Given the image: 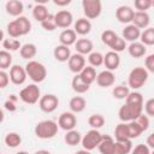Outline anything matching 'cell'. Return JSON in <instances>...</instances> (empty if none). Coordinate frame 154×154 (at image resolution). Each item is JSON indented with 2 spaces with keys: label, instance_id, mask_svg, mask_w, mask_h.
I'll use <instances>...</instances> for the list:
<instances>
[{
  "label": "cell",
  "instance_id": "1",
  "mask_svg": "<svg viewBox=\"0 0 154 154\" xmlns=\"http://www.w3.org/2000/svg\"><path fill=\"white\" fill-rule=\"evenodd\" d=\"M58 123H55L54 120L51 119H46V120H41L36 124L34 132L36 135V137L41 138V140H49L53 138L57 134H58Z\"/></svg>",
  "mask_w": 154,
  "mask_h": 154
},
{
  "label": "cell",
  "instance_id": "2",
  "mask_svg": "<svg viewBox=\"0 0 154 154\" xmlns=\"http://www.w3.org/2000/svg\"><path fill=\"white\" fill-rule=\"evenodd\" d=\"M25 70H26L28 77L34 83H41L47 77V69L40 61H36V60L28 61L26 65H25Z\"/></svg>",
  "mask_w": 154,
  "mask_h": 154
},
{
  "label": "cell",
  "instance_id": "3",
  "mask_svg": "<svg viewBox=\"0 0 154 154\" xmlns=\"http://www.w3.org/2000/svg\"><path fill=\"white\" fill-rule=\"evenodd\" d=\"M147 81H148V71L146 70V67H141V66L134 67L130 71L129 77H128L129 87L135 90L142 88Z\"/></svg>",
  "mask_w": 154,
  "mask_h": 154
},
{
  "label": "cell",
  "instance_id": "4",
  "mask_svg": "<svg viewBox=\"0 0 154 154\" xmlns=\"http://www.w3.org/2000/svg\"><path fill=\"white\" fill-rule=\"evenodd\" d=\"M143 112V106H134L125 103L118 111V117L122 123H130L136 120Z\"/></svg>",
  "mask_w": 154,
  "mask_h": 154
},
{
  "label": "cell",
  "instance_id": "5",
  "mask_svg": "<svg viewBox=\"0 0 154 154\" xmlns=\"http://www.w3.org/2000/svg\"><path fill=\"white\" fill-rule=\"evenodd\" d=\"M19 99L28 105H35L36 102H38L41 99V90L38 85L36 83H32L24 87L19 91Z\"/></svg>",
  "mask_w": 154,
  "mask_h": 154
},
{
  "label": "cell",
  "instance_id": "6",
  "mask_svg": "<svg viewBox=\"0 0 154 154\" xmlns=\"http://www.w3.org/2000/svg\"><path fill=\"white\" fill-rule=\"evenodd\" d=\"M102 138H103V135H102L99 130L91 129V130H89V131L82 137L81 144H82L83 149L91 152L93 149H95V148H97V147L100 146Z\"/></svg>",
  "mask_w": 154,
  "mask_h": 154
},
{
  "label": "cell",
  "instance_id": "7",
  "mask_svg": "<svg viewBox=\"0 0 154 154\" xmlns=\"http://www.w3.org/2000/svg\"><path fill=\"white\" fill-rule=\"evenodd\" d=\"M82 8L87 19H95L102 12V4L100 0H83Z\"/></svg>",
  "mask_w": 154,
  "mask_h": 154
},
{
  "label": "cell",
  "instance_id": "8",
  "mask_svg": "<svg viewBox=\"0 0 154 154\" xmlns=\"http://www.w3.org/2000/svg\"><path fill=\"white\" fill-rule=\"evenodd\" d=\"M59 106V99L54 94H45L38 101V107L45 113L54 112Z\"/></svg>",
  "mask_w": 154,
  "mask_h": 154
},
{
  "label": "cell",
  "instance_id": "9",
  "mask_svg": "<svg viewBox=\"0 0 154 154\" xmlns=\"http://www.w3.org/2000/svg\"><path fill=\"white\" fill-rule=\"evenodd\" d=\"M26 78H28V73L25 67L20 65H12V67L10 69V79L13 84L22 85L25 83Z\"/></svg>",
  "mask_w": 154,
  "mask_h": 154
},
{
  "label": "cell",
  "instance_id": "10",
  "mask_svg": "<svg viewBox=\"0 0 154 154\" xmlns=\"http://www.w3.org/2000/svg\"><path fill=\"white\" fill-rule=\"evenodd\" d=\"M58 125H59L60 129H63V130H65V131L73 130L75 126L77 125V118H76L75 113H72L71 111H70V112H63V113L59 116Z\"/></svg>",
  "mask_w": 154,
  "mask_h": 154
},
{
  "label": "cell",
  "instance_id": "11",
  "mask_svg": "<svg viewBox=\"0 0 154 154\" xmlns=\"http://www.w3.org/2000/svg\"><path fill=\"white\" fill-rule=\"evenodd\" d=\"M134 16H135V11L130 6L123 5V6H119L116 10V18L118 19L119 23L131 24L132 20H134Z\"/></svg>",
  "mask_w": 154,
  "mask_h": 154
},
{
  "label": "cell",
  "instance_id": "12",
  "mask_svg": "<svg viewBox=\"0 0 154 154\" xmlns=\"http://www.w3.org/2000/svg\"><path fill=\"white\" fill-rule=\"evenodd\" d=\"M67 66L69 70L76 75H79L82 72V70L85 67V58L84 55L79 54V53H75L71 55V58L67 61Z\"/></svg>",
  "mask_w": 154,
  "mask_h": 154
},
{
  "label": "cell",
  "instance_id": "13",
  "mask_svg": "<svg viewBox=\"0 0 154 154\" xmlns=\"http://www.w3.org/2000/svg\"><path fill=\"white\" fill-rule=\"evenodd\" d=\"M54 18H55L57 26L58 28H61L64 30L65 29H69V26L73 23V16L67 10H60V11H58L54 14Z\"/></svg>",
  "mask_w": 154,
  "mask_h": 154
},
{
  "label": "cell",
  "instance_id": "14",
  "mask_svg": "<svg viewBox=\"0 0 154 154\" xmlns=\"http://www.w3.org/2000/svg\"><path fill=\"white\" fill-rule=\"evenodd\" d=\"M116 82V76L113 73V71H109V70H103L101 71L100 73H97V77H96V83L99 87L101 88H108V87H112Z\"/></svg>",
  "mask_w": 154,
  "mask_h": 154
},
{
  "label": "cell",
  "instance_id": "15",
  "mask_svg": "<svg viewBox=\"0 0 154 154\" xmlns=\"http://www.w3.org/2000/svg\"><path fill=\"white\" fill-rule=\"evenodd\" d=\"M103 65L106 66V70L109 71H114L119 67L120 65V57L119 53L109 51L103 55Z\"/></svg>",
  "mask_w": 154,
  "mask_h": 154
},
{
  "label": "cell",
  "instance_id": "16",
  "mask_svg": "<svg viewBox=\"0 0 154 154\" xmlns=\"http://www.w3.org/2000/svg\"><path fill=\"white\" fill-rule=\"evenodd\" d=\"M141 29H138L136 25H134L132 23L131 24H128L123 31H122V35H123V38L125 41H129V42H136L140 37H141Z\"/></svg>",
  "mask_w": 154,
  "mask_h": 154
},
{
  "label": "cell",
  "instance_id": "17",
  "mask_svg": "<svg viewBox=\"0 0 154 154\" xmlns=\"http://www.w3.org/2000/svg\"><path fill=\"white\" fill-rule=\"evenodd\" d=\"M132 150L131 141H114L108 154H130Z\"/></svg>",
  "mask_w": 154,
  "mask_h": 154
},
{
  "label": "cell",
  "instance_id": "18",
  "mask_svg": "<svg viewBox=\"0 0 154 154\" xmlns=\"http://www.w3.org/2000/svg\"><path fill=\"white\" fill-rule=\"evenodd\" d=\"M73 30L76 31L77 35H81V36H84V35H88L90 31H91V23L89 19H87L85 17H82V18H78L75 24H73Z\"/></svg>",
  "mask_w": 154,
  "mask_h": 154
},
{
  "label": "cell",
  "instance_id": "19",
  "mask_svg": "<svg viewBox=\"0 0 154 154\" xmlns=\"http://www.w3.org/2000/svg\"><path fill=\"white\" fill-rule=\"evenodd\" d=\"M5 8H6V12L10 16H13V17L18 18V17L22 16V13L24 11V5L19 0H10V1L6 2Z\"/></svg>",
  "mask_w": 154,
  "mask_h": 154
},
{
  "label": "cell",
  "instance_id": "20",
  "mask_svg": "<svg viewBox=\"0 0 154 154\" xmlns=\"http://www.w3.org/2000/svg\"><path fill=\"white\" fill-rule=\"evenodd\" d=\"M94 45L89 38H78L75 43L76 53H79L82 55H89L93 52Z\"/></svg>",
  "mask_w": 154,
  "mask_h": 154
},
{
  "label": "cell",
  "instance_id": "21",
  "mask_svg": "<svg viewBox=\"0 0 154 154\" xmlns=\"http://www.w3.org/2000/svg\"><path fill=\"white\" fill-rule=\"evenodd\" d=\"M59 41H60V45L70 47L77 42V34L73 29H65L60 32Z\"/></svg>",
  "mask_w": 154,
  "mask_h": 154
},
{
  "label": "cell",
  "instance_id": "22",
  "mask_svg": "<svg viewBox=\"0 0 154 154\" xmlns=\"http://www.w3.org/2000/svg\"><path fill=\"white\" fill-rule=\"evenodd\" d=\"M128 52H129L130 57L138 59V58L144 57V54L147 53V48L141 41L140 42L136 41V42H132V43H130L128 46Z\"/></svg>",
  "mask_w": 154,
  "mask_h": 154
},
{
  "label": "cell",
  "instance_id": "23",
  "mask_svg": "<svg viewBox=\"0 0 154 154\" xmlns=\"http://www.w3.org/2000/svg\"><path fill=\"white\" fill-rule=\"evenodd\" d=\"M53 55L55 58V60L60 61V63H65V61H69V59L71 58V51L67 46H64V45H58L54 51H53Z\"/></svg>",
  "mask_w": 154,
  "mask_h": 154
},
{
  "label": "cell",
  "instance_id": "24",
  "mask_svg": "<svg viewBox=\"0 0 154 154\" xmlns=\"http://www.w3.org/2000/svg\"><path fill=\"white\" fill-rule=\"evenodd\" d=\"M149 23H150V17L147 12H135V16H134V20H132V24L136 25L138 29H147L149 28Z\"/></svg>",
  "mask_w": 154,
  "mask_h": 154
},
{
  "label": "cell",
  "instance_id": "25",
  "mask_svg": "<svg viewBox=\"0 0 154 154\" xmlns=\"http://www.w3.org/2000/svg\"><path fill=\"white\" fill-rule=\"evenodd\" d=\"M85 106H87V101L82 96H73L70 100V102H69V107H70L71 112L75 113V114L83 112L84 108H85Z\"/></svg>",
  "mask_w": 154,
  "mask_h": 154
},
{
  "label": "cell",
  "instance_id": "26",
  "mask_svg": "<svg viewBox=\"0 0 154 154\" xmlns=\"http://www.w3.org/2000/svg\"><path fill=\"white\" fill-rule=\"evenodd\" d=\"M37 53V47L36 45L34 43H24L22 46V48L19 49V54L22 57V59H25V60H31Z\"/></svg>",
  "mask_w": 154,
  "mask_h": 154
},
{
  "label": "cell",
  "instance_id": "27",
  "mask_svg": "<svg viewBox=\"0 0 154 154\" xmlns=\"http://www.w3.org/2000/svg\"><path fill=\"white\" fill-rule=\"evenodd\" d=\"M64 141L67 146L70 147H75L77 144H79L82 142V135L79 131L77 130H70V131H66L65 136H64Z\"/></svg>",
  "mask_w": 154,
  "mask_h": 154
},
{
  "label": "cell",
  "instance_id": "28",
  "mask_svg": "<svg viewBox=\"0 0 154 154\" xmlns=\"http://www.w3.org/2000/svg\"><path fill=\"white\" fill-rule=\"evenodd\" d=\"M71 87H72L73 91H76L77 94H84V93H87V91L89 90V88H90V85L87 84V83L79 77V75H76V76L72 78V81H71Z\"/></svg>",
  "mask_w": 154,
  "mask_h": 154
},
{
  "label": "cell",
  "instance_id": "29",
  "mask_svg": "<svg viewBox=\"0 0 154 154\" xmlns=\"http://www.w3.org/2000/svg\"><path fill=\"white\" fill-rule=\"evenodd\" d=\"M49 14H51V13L48 12L47 7H46L43 4H37V2H36V5L32 7V17H34L37 22H40V23H42Z\"/></svg>",
  "mask_w": 154,
  "mask_h": 154
},
{
  "label": "cell",
  "instance_id": "30",
  "mask_svg": "<svg viewBox=\"0 0 154 154\" xmlns=\"http://www.w3.org/2000/svg\"><path fill=\"white\" fill-rule=\"evenodd\" d=\"M79 77H81L87 84L90 85L91 83H94V82L96 81V77H97L96 71H95V67H93V66H90V65L85 66V67L82 70V72L79 73Z\"/></svg>",
  "mask_w": 154,
  "mask_h": 154
},
{
  "label": "cell",
  "instance_id": "31",
  "mask_svg": "<svg viewBox=\"0 0 154 154\" xmlns=\"http://www.w3.org/2000/svg\"><path fill=\"white\" fill-rule=\"evenodd\" d=\"M114 137H116V141H131L129 138L126 123H119L116 126V129H114Z\"/></svg>",
  "mask_w": 154,
  "mask_h": 154
},
{
  "label": "cell",
  "instance_id": "32",
  "mask_svg": "<svg viewBox=\"0 0 154 154\" xmlns=\"http://www.w3.org/2000/svg\"><path fill=\"white\" fill-rule=\"evenodd\" d=\"M2 48L7 52H16L18 49L22 48L23 45H20L19 40L17 38H12V37H8V38H4L2 40Z\"/></svg>",
  "mask_w": 154,
  "mask_h": 154
},
{
  "label": "cell",
  "instance_id": "33",
  "mask_svg": "<svg viewBox=\"0 0 154 154\" xmlns=\"http://www.w3.org/2000/svg\"><path fill=\"white\" fill-rule=\"evenodd\" d=\"M118 37H119V36H118L113 30H109V29L103 30L102 34H101V41H102V43L106 45V46H108L109 48L114 45V42L117 41Z\"/></svg>",
  "mask_w": 154,
  "mask_h": 154
},
{
  "label": "cell",
  "instance_id": "34",
  "mask_svg": "<svg viewBox=\"0 0 154 154\" xmlns=\"http://www.w3.org/2000/svg\"><path fill=\"white\" fill-rule=\"evenodd\" d=\"M22 143V137L17 132H8L5 136V144L8 148H17Z\"/></svg>",
  "mask_w": 154,
  "mask_h": 154
},
{
  "label": "cell",
  "instance_id": "35",
  "mask_svg": "<svg viewBox=\"0 0 154 154\" xmlns=\"http://www.w3.org/2000/svg\"><path fill=\"white\" fill-rule=\"evenodd\" d=\"M7 29V34H8V37H12V38H18L20 36H23V32L20 30V26L18 24V22L14 19L12 22H10L6 26Z\"/></svg>",
  "mask_w": 154,
  "mask_h": 154
},
{
  "label": "cell",
  "instance_id": "36",
  "mask_svg": "<svg viewBox=\"0 0 154 154\" xmlns=\"http://www.w3.org/2000/svg\"><path fill=\"white\" fill-rule=\"evenodd\" d=\"M141 42L144 46H154V28H147L141 32Z\"/></svg>",
  "mask_w": 154,
  "mask_h": 154
},
{
  "label": "cell",
  "instance_id": "37",
  "mask_svg": "<svg viewBox=\"0 0 154 154\" xmlns=\"http://www.w3.org/2000/svg\"><path fill=\"white\" fill-rule=\"evenodd\" d=\"M88 124L91 126V129H101L103 125H105V118L102 114L100 113H95V114H91L89 118H88Z\"/></svg>",
  "mask_w": 154,
  "mask_h": 154
},
{
  "label": "cell",
  "instance_id": "38",
  "mask_svg": "<svg viewBox=\"0 0 154 154\" xmlns=\"http://www.w3.org/2000/svg\"><path fill=\"white\" fill-rule=\"evenodd\" d=\"M125 103L134 105V106H143V96L138 91H130L128 97L125 99Z\"/></svg>",
  "mask_w": 154,
  "mask_h": 154
},
{
  "label": "cell",
  "instance_id": "39",
  "mask_svg": "<svg viewBox=\"0 0 154 154\" xmlns=\"http://www.w3.org/2000/svg\"><path fill=\"white\" fill-rule=\"evenodd\" d=\"M130 94V90H129V87H125V85H116L112 90V95L114 99H118V100H124L128 97V95Z\"/></svg>",
  "mask_w": 154,
  "mask_h": 154
},
{
  "label": "cell",
  "instance_id": "40",
  "mask_svg": "<svg viewBox=\"0 0 154 154\" xmlns=\"http://www.w3.org/2000/svg\"><path fill=\"white\" fill-rule=\"evenodd\" d=\"M113 143H114V140H113L111 136L103 135V138H102L100 146L97 147V149H99V152H100L101 154H108V152L111 150Z\"/></svg>",
  "mask_w": 154,
  "mask_h": 154
},
{
  "label": "cell",
  "instance_id": "41",
  "mask_svg": "<svg viewBox=\"0 0 154 154\" xmlns=\"http://www.w3.org/2000/svg\"><path fill=\"white\" fill-rule=\"evenodd\" d=\"M11 65H12V55H11V53L5 51V49H2L0 52V69L5 71L8 67L11 69L12 67Z\"/></svg>",
  "mask_w": 154,
  "mask_h": 154
},
{
  "label": "cell",
  "instance_id": "42",
  "mask_svg": "<svg viewBox=\"0 0 154 154\" xmlns=\"http://www.w3.org/2000/svg\"><path fill=\"white\" fill-rule=\"evenodd\" d=\"M126 126H128V134H129V138L130 140L137 138L143 132L142 129L140 128V125L136 123V120L130 122V123H126Z\"/></svg>",
  "mask_w": 154,
  "mask_h": 154
},
{
  "label": "cell",
  "instance_id": "43",
  "mask_svg": "<svg viewBox=\"0 0 154 154\" xmlns=\"http://www.w3.org/2000/svg\"><path fill=\"white\" fill-rule=\"evenodd\" d=\"M88 61H89L90 66L99 67V66L103 65V55L100 52H91L88 55Z\"/></svg>",
  "mask_w": 154,
  "mask_h": 154
},
{
  "label": "cell",
  "instance_id": "44",
  "mask_svg": "<svg viewBox=\"0 0 154 154\" xmlns=\"http://www.w3.org/2000/svg\"><path fill=\"white\" fill-rule=\"evenodd\" d=\"M16 20L18 22L19 26H20V30L23 32V36L29 34L31 31V22L25 17V16H20L18 18H16Z\"/></svg>",
  "mask_w": 154,
  "mask_h": 154
},
{
  "label": "cell",
  "instance_id": "45",
  "mask_svg": "<svg viewBox=\"0 0 154 154\" xmlns=\"http://www.w3.org/2000/svg\"><path fill=\"white\" fill-rule=\"evenodd\" d=\"M41 26H42L46 31H53V30H55L58 26H57V23H55L54 14H49V16L41 23Z\"/></svg>",
  "mask_w": 154,
  "mask_h": 154
},
{
  "label": "cell",
  "instance_id": "46",
  "mask_svg": "<svg viewBox=\"0 0 154 154\" xmlns=\"http://www.w3.org/2000/svg\"><path fill=\"white\" fill-rule=\"evenodd\" d=\"M134 5L138 12H147L152 7V0H135Z\"/></svg>",
  "mask_w": 154,
  "mask_h": 154
},
{
  "label": "cell",
  "instance_id": "47",
  "mask_svg": "<svg viewBox=\"0 0 154 154\" xmlns=\"http://www.w3.org/2000/svg\"><path fill=\"white\" fill-rule=\"evenodd\" d=\"M125 48H126V41H125L123 37H118L117 41L114 42V45L111 47V49H112L113 52H117V53L123 52Z\"/></svg>",
  "mask_w": 154,
  "mask_h": 154
},
{
  "label": "cell",
  "instance_id": "48",
  "mask_svg": "<svg viewBox=\"0 0 154 154\" xmlns=\"http://www.w3.org/2000/svg\"><path fill=\"white\" fill-rule=\"evenodd\" d=\"M136 123L140 125V128L142 129V131L144 132L148 128H149V117L147 116V114H141L137 119H136Z\"/></svg>",
  "mask_w": 154,
  "mask_h": 154
},
{
  "label": "cell",
  "instance_id": "49",
  "mask_svg": "<svg viewBox=\"0 0 154 154\" xmlns=\"http://www.w3.org/2000/svg\"><path fill=\"white\" fill-rule=\"evenodd\" d=\"M130 154H150V148L147 144L140 143L135 148H132V150H131Z\"/></svg>",
  "mask_w": 154,
  "mask_h": 154
},
{
  "label": "cell",
  "instance_id": "50",
  "mask_svg": "<svg viewBox=\"0 0 154 154\" xmlns=\"http://www.w3.org/2000/svg\"><path fill=\"white\" fill-rule=\"evenodd\" d=\"M144 111L148 117H154V97H150L144 103Z\"/></svg>",
  "mask_w": 154,
  "mask_h": 154
},
{
  "label": "cell",
  "instance_id": "51",
  "mask_svg": "<svg viewBox=\"0 0 154 154\" xmlns=\"http://www.w3.org/2000/svg\"><path fill=\"white\" fill-rule=\"evenodd\" d=\"M10 73H7L6 71H4V70H1L0 71V88L1 89H4V88H6L7 87V84L10 83Z\"/></svg>",
  "mask_w": 154,
  "mask_h": 154
},
{
  "label": "cell",
  "instance_id": "52",
  "mask_svg": "<svg viewBox=\"0 0 154 154\" xmlns=\"http://www.w3.org/2000/svg\"><path fill=\"white\" fill-rule=\"evenodd\" d=\"M144 65H146V70L148 72H153L154 73V53L149 54L146 60H144Z\"/></svg>",
  "mask_w": 154,
  "mask_h": 154
},
{
  "label": "cell",
  "instance_id": "53",
  "mask_svg": "<svg viewBox=\"0 0 154 154\" xmlns=\"http://www.w3.org/2000/svg\"><path fill=\"white\" fill-rule=\"evenodd\" d=\"M4 108H5L6 111H8V112H14V111L17 109V102H14V101L7 99V100L4 102Z\"/></svg>",
  "mask_w": 154,
  "mask_h": 154
},
{
  "label": "cell",
  "instance_id": "54",
  "mask_svg": "<svg viewBox=\"0 0 154 154\" xmlns=\"http://www.w3.org/2000/svg\"><path fill=\"white\" fill-rule=\"evenodd\" d=\"M146 144H147L150 149L154 150V132H152V134L147 137V142H146Z\"/></svg>",
  "mask_w": 154,
  "mask_h": 154
},
{
  "label": "cell",
  "instance_id": "55",
  "mask_svg": "<svg viewBox=\"0 0 154 154\" xmlns=\"http://www.w3.org/2000/svg\"><path fill=\"white\" fill-rule=\"evenodd\" d=\"M54 5L57 6H60V7H64V6H67L71 4V0H53Z\"/></svg>",
  "mask_w": 154,
  "mask_h": 154
},
{
  "label": "cell",
  "instance_id": "56",
  "mask_svg": "<svg viewBox=\"0 0 154 154\" xmlns=\"http://www.w3.org/2000/svg\"><path fill=\"white\" fill-rule=\"evenodd\" d=\"M34 154H51V152L47 149H40V150H36Z\"/></svg>",
  "mask_w": 154,
  "mask_h": 154
},
{
  "label": "cell",
  "instance_id": "57",
  "mask_svg": "<svg viewBox=\"0 0 154 154\" xmlns=\"http://www.w3.org/2000/svg\"><path fill=\"white\" fill-rule=\"evenodd\" d=\"M75 154H91L89 150H85V149H81V150H77Z\"/></svg>",
  "mask_w": 154,
  "mask_h": 154
},
{
  "label": "cell",
  "instance_id": "58",
  "mask_svg": "<svg viewBox=\"0 0 154 154\" xmlns=\"http://www.w3.org/2000/svg\"><path fill=\"white\" fill-rule=\"evenodd\" d=\"M10 100H12V101H14V102H17V100H18V97L14 95V94H12V95H10V97H8Z\"/></svg>",
  "mask_w": 154,
  "mask_h": 154
},
{
  "label": "cell",
  "instance_id": "59",
  "mask_svg": "<svg viewBox=\"0 0 154 154\" xmlns=\"http://www.w3.org/2000/svg\"><path fill=\"white\" fill-rule=\"evenodd\" d=\"M16 154H29L28 152H25V150H19V152H17Z\"/></svg>",
  "mask_w": 154,
  "mask_h": 154
},
{
  "label": "cell",
  "instance_id": "60",
  "mask_svg": "<svg viewBox=\"0 0 154 154\" xmlns=\"http://www.w3.org/2000/svg\"><path fill=\"white\" fill-rule=\"evenodd\" d=\"M152 7H154V0H152Z\"/></svg>",
  "mask_w": 154,
  "mask_h": 154
},
{
  "label": "cell",
  "instance_id": "61",
  "mask_svg": "<svg viewBox=\"0 0 154 154\" xmlns=\"http://www.w3.org/2000/svg\"><path fill=\"white\" fill-rule=\"evenodd\" d=\"M150 154H154V150H153V152H150Z\"/></svg>",
  "mask_w": 154,
  "mask_h": 154
}]
</instances>
